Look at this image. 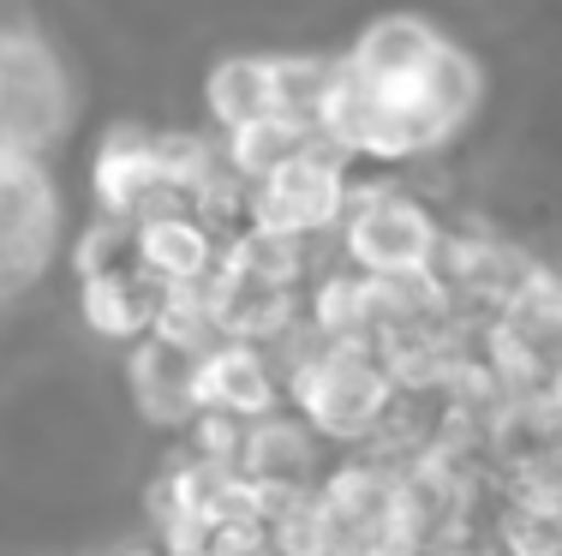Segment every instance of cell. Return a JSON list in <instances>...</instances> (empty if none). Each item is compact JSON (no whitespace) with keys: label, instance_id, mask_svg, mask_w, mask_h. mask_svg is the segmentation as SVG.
Here are the masks:
<instances>
[{"label":"cell","instance_id":"1","mask_svg":"<svg viewBox=\"0 0 562 556\" xmlns=\"http://www.w3.org/2000/svg\"><path fill=\"white\" fill-rule=\"evenodd\" d=\"M288 395L300 401V419L317 436H341V443L378 436L395 407V383L371 348H324L312 365L288 377Z\"/></svg>","mask_w":562,"mask_h":556},{"label":"cell","instance_id":"4","mask_svg":"<svg viewBox=\"0 0 562 556\" xmlns=\"http://www.w3.org/2000/svg\"><path fill=\"white\" fill-rule=\"evenodd\" d=\"M192 407L198 413H222L239 419V425H258V419L276 413V365L263 348L251 341H222L198 360L192 377Z\"/></svg>","mask_w":562,"mask_h":556},{"label":"cell","instance_id":"10","mask_svg":"<svg viewBox=\"0 0 562 556\" xmlns=\"http://www.w3.org/2000/svg\"><path fill=\"white\" fill-rule=\"evenodd\" d=\"M312 144H317V138H312L305 126L281 121V114H263V121H251V126L227 132L222 162H227V174H234V180L251 192V185H263L270 174H281V168H288L293 156H305Z\"/></svg>","mask_w":562,"mask_h":556},{"label":"cell","instance_id":"9","mask_svg":"<svg viewBox=\"0 0 562 556\" xmlns=\"http://www.w3.org/2000/svg\"><path fill=\"white\" fill-rule=\"evenodd\" d=\"M168 287L144 270H120V275H90L85 282V317L90 329L126 341V336H150L156 311H162Z\"/></svg>","mask_w":562,"mask_h":556},{"label":"cell","instance_id":"8","mask_svg":"<svg viewBox=\"0 0 562 556\" xmlns=\"http://www.w3.org/2000/svg\"><path fill=\"white\" fill-rule=\"evenodd\" d=\"M192 377H198V360L168 341L144 336L132 348V395L138 407L156 419V425H192L198 407H192Z\"/></svg>","mask_w":562,"mask_h":556},{"label":"cell","instance_id":"11","mask_svg":"<svg viewBox=\"0 0 562 556\" xmlns=\"http://www.w3.org/2000/svg\"><path fill=\"white\" fill-rule=\"evenodd\" d=\"M390 102H395V97H390ZM401 102H413V109L431 114L443 132H454L467 114H473V102H479V72H473V60H467L461 48L443 43V55L425 66V78L413 84V97H401Z\"/></svg>","mask_w":562,"mask_h":556},{"label":"cell","instance_id":"5","mask_svg":"<svg viewBox=\"0 0 562 556\" xmlns=\"http://www.w3.org/2000/svg\"><path fill=\"white\" fill-rule=\"evenodd\" d=\"M443 55V36L431 31L425 19H378L366 36L353 43V66L359 78H366L371 90H383V97H413V84L425 78V66Z\"/></svg>","mask_w":562,"mask_h":556},{"label":"cell","instance_id":"7","mask_svg":"<svg viewBox=\"0 0 562 556\" xmlns=\"http://www.w3.org/2000/svg\"><path fill=\"white\" fill-rule=\"evenodd\" d=\"M317 436L300 413H270L258 425H246V461H239V479L258 485V491H317Z\"/></svg>","mask_w":562,"mask_h":556},{"label":"cell","instance_id":"6","mask_svg":"<svg viewBox=\"0 0 562 556\" xmlns=\"http://www.w3.org/2000/svg\"><path fill=\"white\" fill-rule=\"evenodd\" d=\"M132 234H138V270L156 275L162 287H198L222 263V240L192 209H168V216L132 222Z\"/></svg>","mask_w":562,"mask_h":556},{"label":"cell","instance_id":"3","mask_svg":"<svg viewBox=\"0 0 562 556\" xmlns=\"http://www.w3.org/2000/svg\"><path fill=\"white\" fill-rule=\"evenodd\" d=\"M341 216H347V180H341V156L324 138L305 156H293L281 174L251 185V228L312 240L324 228H341Z\"/></svg>","mask_w":562,"mask_h":556},{"label":"cell","instance_id":"13","mask_svg":"<svg viewBox=\"0 0 562 556\" xmlns=\"http://www.w3.org/2000/svg\"><path fill=\"white\" fill-rule=\"evenodd\" d=\"M329 84H336V66H329V60H270V114L305 126L317 138Z\"/></svg>","mask_w":562,"mask_h":556},{"label":"cell","instance_id":"14","mask_svg":"<svg viewBox=\"0 0 562 556\" xmlns=\"http://www.w3.org/2000/svg\"><path fill=\"white\" fill-rule=\"evenodd\" d=\"M366 556H425L419 545H407V538H390V545H371Z\"/></svg>","mask_w":562,"mask_h":556},{"label":"cell","instance_id":"2","mask_svg":"<svg viewBox=\"0 0 562 556\" xmlns=\"http://www.w3.org/2000/svg\"><path fill=\"white\" fill-rule=\"evenodd\" d=\"M437 228L425 216V204L413 197H390V192H366V197H347V216H341V246L353 258V275L366 282H390V275H431L437 263Z\"/></svg>","mask_w":562,"mask_h":556},{"label":"cell","instance_id":"12","mask_svg":"<svg viewBox=\"0 0 562 556\" xmlns=\"http://www.w3.org/2000/svg\"><path fill=\"white\" fill-rule=\"evenodd\" d=\"M204 97H210V114L222 121V132L263 121V114H270V60H251V55L222 60L216 72H210Z\"/></svg>","mask_w":562,"mask_h":556}]
</instances>
